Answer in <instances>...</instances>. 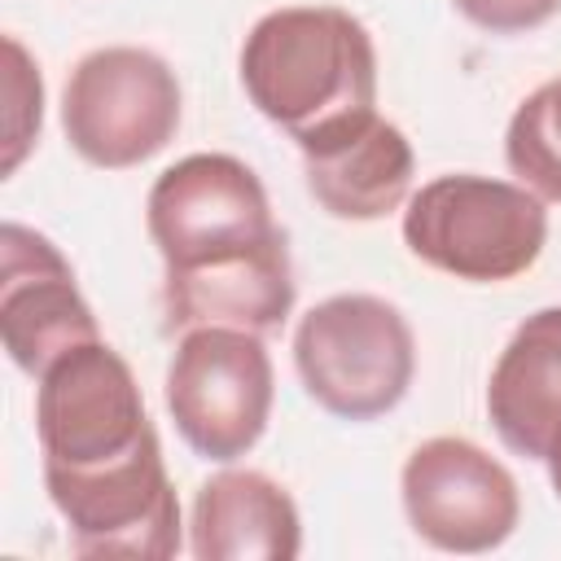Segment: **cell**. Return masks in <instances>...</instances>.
<instances>
[{
	"label": "cell",
	"mask_w": 561,
	"mask_h": 561,
	"mask_svg": "<svg viewBox=\"0 0 561 561\" xmlns=\"http://www.w3.org/2000/svg\"><path fill=\"white\" fill-rule=\"evenodd\" d=\"M241 88L302 149L377 110L373 35L337 4L272 9L241 44Z\"/></svg>",
	"instance_id": "1"
},
{
	"label": "cell",
	"mask_w": 561,
	"mask_h": 561,
	"mask_svg": "<svg viewBox=\"0 0 561 561\" xmlns=\"http://www.w3.org/2000/svg\"><path fill=\"white\" fill-rule=\"evenodd\" d=\"M408 250L456 280L495 285L530 272L548 241L543 197L491 175H438L408 197Z\"/></svg>",
	"instance_id": "2"
},
{
	"label": "cell",
	"mask_w": 561,
	"mask_h": 561,
	"mask_svg": "<svg viewBox=\"0 0 561 561\" xmlns=\"http://www.w3.org/2000/svg\"><path fill=\"white\" fill-rule=\"evenodd\" d=\"M294 368L329 416L373 421L408 394L416 342L394 302L377 294H333L298 320Z\"/></svg>",
	"instance_id": "3"
},
{
	"label": "cell",
	"mask_w": 561,
	"mask_h": 561,
	"mask_svg": "<svg viewBox=\"0 0 561 561\" xmlns=\"http://www.w3.org/2000/svg\"><path fill=\"white\" fill-rule=\"evenodd\" d=\"M272 399L276 377L259 333L232 324L180 333L167 364V412L202 460L245 456L272 421Z\"/></svg>",
	"instance_id": "4"
},
{
	"label": "cell",
	"mask_w": 561,
	"mask_h": 561,
	"mask_svg": "<svg viewBox=\"0 0 561 561\" xmlns=\"http://www.w3.org/2000/svg\"><path fill=\"white\" fill-rule=\"evenodd\" d=\"M35 434L44 473H88L158 438L127 359L105 342H79L35 377Z\"/></svg>",
	"instance_id": "5"
},
{
	"label": "cell",
	"mask_w": 561,
	"mask_h": 561,
	"mask_svg": "<svg viewBox=\"0 0 561 561\" xmlns=\"http://www.w3.org/2000/svg\"><path fill=\"white\" fill-rule=\"evenodd\" d=\"M61 131L92 167H140L180 131V79L149 48H96L66 79Z\"/></svg>",
	"instance_id": "6"
},
{
	"label": "cell",
	"mask_w": 561,
	"mask_h": 561,
	"mask_svg": "<svg viewBox=\"0 0 561 561\" xmlns=\"http://www.w3.org/2000/svg\"><path fill=\"white\" fill-rule=\"evenodd\" d=\"M145 224L167 272L259 250L280 232L263 180L232 153H188L171 162L149 188Z\"/></svg>",
	"instance_id": "7"
},
{
	"label": "cell",
	"mask_w": 561,
	"mask_h": 561,
	"mask_svg": "<svg viewBox=\"0 0 561 561\" xmlns=\"http://www.w3.org/2000/svg\"><path fill=\"white\" fill-rule=\"evenodd\" d=\"M44 491L79 557L167 561L180 552V500L158 438L88 473H44Z\"/></svg>",
	"instance_id": "8"
},
{
	"label": "cell",
	"mask_w": 561,
	"mask_h": 561,
	"mask_svg": "<svg viewBox=\"0 0 561 561\" xmlns=\"http://www.w3.org/2000/svg\"><path fill=\"white\" fill-rule=\"evenodd\" d=\"M408 526L438 552H491L522 517L513 473L469 438H425L399 473Z\"/></svg>",
	"instance_id": "9"
},
{
	"label": "cell",
	"mask_w": 561,
	"mask_h": 561,
	"mask_svg": "<svg viewBox=\"0 0 561 561\" xmlns=\"http://www.w3.org/2000/svg\"><path fill=\"white\" fill-rule=\"evenodd\" d=\"M0 337L26 377H39L70 346L101 337L66 254L13 219L0 228Z\"/></svg>",
	"instance_id": "10"
},
{
	"label": "cell",
	"mask_w": 561,
	"mask_h": 561,
	"mask_svg": "<svg viewBox=\"0 0 561 561\" xmlns=\"http://www.w3.org/2000/svg\"><path fill=\"white\" fill-rule=\"evenodd\" d=\"M294 311L289 241L276 232L267 245L215 259L202 267L167 272L162 280V324L167 333H188L202 324H232L250 333L280 329Z\"/></svg>",
	"instance_id": "11"
},
{
	"label": "cell",
	"mask_w": 561,
	"mask_h": 561,
	"mask_svg": "<svg viewBox=\"0 0 561 561\" xmlns=\"http://www.w3.org/2000/svg\"><path fill=\"white\" fill-rule=\"evenodd\" d=\"M302 171H307L311 197L333 219L368 224L408 202L416 158H412L408 136L373 110L302 145Z\"/></svg>",
	"instance_id": "12"
},
{
	"label": "cell",
	"mask_w": 561,
	"mask_h": 561,
	"mask_svg": "<svg viewBox=\"0 0 561 561\" xmlns=\"http://www.w3.org/2000/svg\"><path fill=\"white\" fill-rule=\"evenodd\" d=\"M188 552L197 561H294L302 552L298 504L259 469H224L193 495Z\"/></svg>",
	"instance_id": "13"
},
{
	"label": "cell",
	"mask_w": 561,
	"mask_h": 561,
	"mask_svg": "<svg viewBox=\"0 0 561 561\" xmlns=\"http://www.w3.org/2000/svg\"><path fill=\"white\" fill-rule=\"evenodd\" d=\"M486 416L513 456H548L561 425V307L526 316L504 342L486 381Z\"/></svg>",
	"instance_id": "14"
},
{
	"label": "cell",
	"mask_w": 561,
	"mask_h": 561,
	"mask_svg": "<svg viewBox=\"0 0 561 561\" xmlns=\"http://www.w3.org/2000/svg\"><path fill=\"white\" fill-rule=\"evenodd\" d=\"M504 158L530 193H539L543 202H561V79H548L513 110Z\"/></svg>",
	"instance_id": "15"
},
{
	"label": "cell",
	"mask_w": 561,
	"mask_h": 561,
	"mask_svg": "<svg viewBox=\"0 0 561 561\" xmlns=\"http://www.w3.org/2000/svg\"><path fill=\"white\" fill-rule=\"evenodd\" d=\"M4 53H9V75H4V92H9V136H4V162L0 171L13 175L18 162L26 158L31 140L39 136V118H44V83H39V66L26 57V48L4 35Z\"/></svg>",
	"instance_id": "16"
},
{
	"label": "cell",
	"mask_w": 561,
	"mask_h": 561,
	"mask_svg": "<svg viewBox=\"0 0 561 561\" xmlns=\"http://www.w3.org/2000/svg\"><path fill=\"white\" fill-rule=\"evenodd\" d=\"M451 4H456V13H465L473 26H482L491 35L535 31L561 9V0H451Z\"/></svg>",
	"instance_id": "17"
},
{
	"label": "cell",
	"mask_w": 561,
	"mask_h": 561,
	"mask_svg": "<svg viewBox=\"0 0 561 561\" xmlns=\"http://www.w3.org/2000/svg\"><path fill=\"white\" fill-rule=\"evenodd\" d=\"M543 465H548V482H552V491H557V500H561V425H557V434H552V443H548Z\"/></svg>",
	"instance_id": "18"
}]
</instances>
